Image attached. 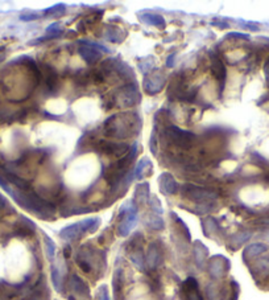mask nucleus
I'll list each match as a JSON object with an SVG mask.
<instances>
[{
    "instance_id": "c85d7f7f",
    "label": "nucleus",
    "mask_w": 269,
    "mask_h": 300,
    "mask_svg": "<svg viewBox=\"0 0 269 300\" xmlns=\"http://www.w3.org/2000/svg\"><path fill=\"white\" fill-rule=\"evenodd\" d=\"M131 262H132L139 270H144L145 259L144 256H143V252H141V250H135V252L131 253Z\"/></svg>"
},
{
    "instance_id": "4468645a",
    "label": "nucleus",
    "mask_w": 269,
    "mask_h": 300,
    "mask_svg": "<svg viewBox=\"0 0 269 300\" xmlns=\"http://www.w3.org/2000/svg\"><path fill=\"white\" fill-rule=\"evenodd\" d=\"M158 185H160V191L164 195H176L178 185L170 173H162L158 178Z\"/></svg>"
},
{
    "instance_id": "f8f14e48",
    "label": "nucleus",
    "mask_w": 269,
    "mask_h": 300,
    "mask_svg": "<svg viewBox=\"0 0 269 300\" xmlns=\"http://www.w3.org/2000/svg\"><path fill=\"white\" fill-rule=\"evenodd\" d=\"M210 69H211L214 77L218 80V82H221V90H223L227 72H226V66L223 65L219 56L214 52H210Z\"/></svg>"
},
{
    "instance_id": "72a5a7b5",
    "label": "nucleus",
    "mask_w": 269,
    "mask_h": 300,
    "mask_svg": "<svg viewBox=\"0 0 269 300\" xmlns=\"http://www.w3.org/2000/svg\"><path fill=\"white\" fill-rule=\"evenodd\" d=\"M153 66H154V60L153 57H148V58H143L139 62V69L143 72V73L148 74L149 72H152Z\"/></svg>"
},
{
    "instance_id": "9b49d317",
    "label": "nucleus",
    "mask_w": 269,
    "mask_h": 300,
    "mask_svg": "<svg viewBox=\"0 0 269 300\" xmlns=\"http://www.w3.org/2000/svg\"><path fill=\"white\" fill-rule=\"evenodd\" d=\"M145 264L148 266L149 268H157L162 263V260H164V252H162V249H161L160 245L157 244H152L148 248L147 253H145Z\"/></svg>"
},
{
    "instance_id": "20e7f679",
    "label": "nucleus",
    "mask_w": 269,
    "mask_h": 300,
    "mask_svg": "<svg viewBox=\"0 0 269 300\" xmlns=\"http://www.w3.org/2000/svg\"><path fill=\"white\" fill-rule=\"evenodd\" d=\"M140 101V94L137 90L136 84H128V85L123 86L121 89L116 90V93L114 94L113 102L114 106L117 107H132Z\"/></svg>"
},
{
    "instance_id": "a18cd8bd",
    "label": "nucleus",
    "mask_w": 269,
    "mask_h": 300,
    "mask_svg": "<svg viewBox=\"0 0 269 300\" xmlns=\"http://www.w3.org/2000/svg\"><path fill=\"white\" fill-rule=\"evenodd\" d=\"M174 57H176V53H172V54H169L168 58H166V66H168V68H172L173 64H174Z\"/></svg>"
},
{
    "instance_id": "ddd939ff",
    "label": "nucleus",
    "mask_w": 269,
    "mask_h": 300,
    "mask_svg": "<svg viewBox=\"0 0 269 300\" xmlns=\"http://www.w3.org/2000/svg\"><path fill=\"white\" fill-rule=\"evenodd\" d=\"M182 299L184 300H203L199 287H198V282L194 279L193 276H190L182 284Z\"/></svg>"
},
{
    "instance_id": "423d86ee",
    "label": "nucleus",
    "mask_w": 269,
    "mask_h": 300,
    "mask_svg": "<svg viewBox=\"0 0 269 300\" xmlns=\"http://www.w3.org/2000/svg\"><path fill=\"white\" fill-rule=\"evenodd\" d=\"M165 134H166L169 142H172L173 144H176L177 147H181V148H189L195 140V135L182 130L177 126H169L165 130Z\"/></svg>"
},
{
    "instance_id": "09e8293b",
    "label": "nucleus",
    "mask_w": 269,
    "mask_h": 300,
    "mask_svg": "<svg viewBox=\"0 0 269 300\" xmlns=\"http://www.w3.org/2000/svg\"><path fill=\"white\" fill-rule=\"evenodd\" d=\"M135 300H151L149 298H145V296H140V298H136Z\"/></svg>"
},
{
    "instance_id": "c9c22d12",
    "label": "nucleus",
    "mask_w": 269,
    "mask_h": 300,
    "mask_svg": "<svg viewBox=\"0 0 269 300\" xmlns=\"http://www.w3.org/2000/svg\"><path fill=\"white\" fill-rule=\"evenodd\" d=\"M148 204H149V207H151V209H152V212L154 213V214L161 215L162 213H164V209H162V205H161L160 200L157 199L156 196H153V197H149Z\"/></svg>"
},
{
    "instance_id": "79ce46f5",
    "label": "nucleus",
    "mask_w": 269,
    "mask_h": 300,
    "mask_svg": "<svg viewBox=\"0 0 269 300\" xmlns=\"http://www.w3.org/2000/svg\"><path fill=\"white\" fill-rule=\"evenodd\" d=\"M227 37H236V39H241V40H248L249 35L247 33H239V32H231L227 35Z\"/></svg>"
},
{
    "instance_id": "f3484780",
    "label": "nucleus",
    "mask_w": 269,
    "mask_h": 300,
    "mask_svg": "<svg viewBox=\"0 0 269 300\" xmlns=\"http://www.w3.org/2000/svg\"><path fill=\"white\" fill-rule=\"evenodd\" d=\"M194 258H195V263L199 268H203L207 264L209 250L202 242H195L194 244Z\"/></svg>"
},
{
    "instance_id": "6ab92c4d",
    "label": "nucleus",
    "mask_w": 269,
    "mask_h": 300,
    "mask_svg": "<svg viewBox=\"0 0 269 300\" xmlns=\"http://www.w3.org/2000/svg\"><path fill=\"white\" fill-rule=\"evenodd\" d=\"M267 250H268V246L264 244L249 245V246L245 248L244 252H243V258H244V260L253 259V258L261 256V254L267 252Z\"/></svg>"
},
{
    "instance_id": "0eeeda50",
    "label": "nucleus",
    "mask_w": 269,
    "mask_h": 300,
    "mask_svg": "<svg viewBox=\"0 0 269 300\" xmlns=\"http://www.w3.org/2000/svg\"><path fill=\"white\" fill-rule=\"evenodd\" d=\"M76 260H77V264L79 266V268L82 271L90 274V272L95 268V266H97L99 262H102L103 259H102V258L101 259L98 258V253L95 252L94 249H90L87 248V246H84V248L79 249V252L77 254Z\"/></svg>"
},
{
    "instance_id": "de8ad7c7",
    "label": "nucleus",
    "mask_w": 269,
    "mask_h": 300,
    "mask_svg": "<svg viewBox=\"0 0 269 300\" xmlns=\"http://www.w3.org/2000/svg\"><path fill=\"white\" fill-rule=\"evenodd\" d=\"M265 77H267V81H268V85H269V60L267 61V64H265Z\"/></svg>"
},
{
    "instance_id": "a211bd4d",
    "label": "nucleus",
    "mask_w": 269,
    "mask_h": 300,
    "mask_svg": "<svg viewBox=\"0 0 269 300\" xmlns=\"http://www.w3.org/2000/svg\"><path fill=\"white\" fill-rule=\"evenodd\" d=\"M140 20L143 23L148 25H152V27H156V28H165V20L164 17L161 15H157V13H140Z\"/></svg>"
},
{
    "instance_id": "ea45409f",
    "label": "nucleus",
    "mask_w": 269,
    "mask_h": 300,
    "mask_svg": "<svg viewBox=\"0 0 269 300\" xmlns=\"http://www.w3.org/2000/svg\"><path fill=\"white\" fill-rule=\"evenodd\" d=\"M65 11H66V7H65V4H57L54 5V7H50V8L45 9L44 13L45 15H61V13H64Z\"/></svg>"
},
{
    "instance_id": "aec40b11",
    "label": "nucleus",
    "mask_w": 269,
    "mask_h": 300,
    "mask_svg": "<svg viewBox=\"0 0 269 300\" xmlns=\"http://www.w3.org/2000/svg\"><path fill=\"white\" fill-rule=\"evenodd\" d=\"M149 200V184H139L135 189V195H133V203L135 204H145Z\"/></svg>"
},
{
    "instance_id": "a19ab883",
    "label": "nucleus",
    "mask_w": 269,
    "mask_h": 300,
    "mask_svg": "<svg viewBox=\"0 0 269 300\" xmlns=\"http://www.w3.org/2000/svg\"><path fill=\"white\" fill-rule=\"evenodd\" d=\"M40 17V15L36 12H27V13H23L20 16V20L23 21H32V20H36V19H38Z\"/></svg>"
},
{
    "instance_id": "dca6fc26",
    "label": "nucleus",
    "mask_w": 269,
    "mask_h": 300,
    "mask_svg": "<svg viewBox=\"0 0 269 300\" xmlns=\"http://www.w3.org/2000/svg\"><path fill=\"white\" fill-rule=\"evenodd\" d=\"M252 237V233L249 230H240L231 235L229 239V249L231 250H237V249L243 246V245Z\"/></svg>"
},
{
    "instance_id": "5701e85b",
    "label": "nucleus",
    "mask_w": 269,
    "mask_h": 300,
    "mask_svg": "<svg viewBox=\"0 0 269 300\" xmlns=\"http://www.w3.org/2000/svg\"><path fill=\"white\" fill-rule=\"evenodd\" d=\"M202 227H203V231L207 237H214L219 231V225H218V221L214 217H206L203 221H202Z\"/></svg>"
},
{
    "instance_id": "37998d69",
    "label": "nucleus",
    "mask_w": 269,
    "mask_h": 300,
    "mask_svg": "<svg viewBox=\"0 0 269 300\" xmlns=\"http://www.w3.org/2000/svg\"><path fill=\"white\" fill-rule=\"evenodd\" d=\"M8 208H9L8 201H7V199H5L4 196L0 193V211H5V209H8Z\"/></svg>"
},
{
    "instance_id": "a878e982",
    "label": "nucleus",
    "mask_w": 269,
    "mask_h": 300,
    "mask_svg": "<svg viewBox=\"0 0 269 300\" xmlns=\"http://www.w3.org/2000/svg\"><path fill=\"white\" fill-rule=\"evenodd\" d=\"M50 279H52V283L54 286L57 291H62V274L58 270L56 264L52 266V272H50Z\"/></svg>"
},
{
    "instance_id": "2eb2a0df",
    "label": "nucleus",
    "mask_w": 269,
    "mask_h": 300,
    "mask_svg": "<svg viewBox=\"0 0 269 300\" xmlns=\"http://www.w3.org/2000/svg\"><path fill=\"white\" fill-rule=\"evenodd\" d=\"M101 150L107 155H115V156H123L127 155L129 151V146L125 143H102Z\"/></svg>"
},
{
    "instance_id": "f03ea898",
    "label": "nucleus",
    "mask_w": 269,
    "mask_h": 300,
    "mask_svg": "<svg viewBox=\"0 0 269 300\" xmlns=\"http://www.w3.org/2000/svg\"><path fill=\"white\" fill-rule=\"evenodd\" d=\"M141 129L140 117L135 113H120L106 119L103 131L107 136L124 139L136 135Z\"/></svg>"
},
{
    "instance_id": "1a4fd4ad",
    "label": "nucleus",
    "mask_w": 269,
    "mask_h": 300,
    "mask_svg": "<svg viewBox=\"0 0 269 300\" xmlns=\"http://www.w3.org/2000/svg\"><path fill=\"white\" fill-rule=\"evenodd\" d=\"M231 263L223 256H215L207 260V271L213 279H221L230 271Z\"/></svg>"
},
{
    "instance_id": "473e14b6",
    "label": "nucleus",
    "mask_w": 269,
    "mask_h": 300,
    "mask_svg": "<svg viewBox=\"0 0 269 300\" xmlns=\"http://www.w3.org/2000/svg\"><path fill=\"white\" fill-rule=\"evenodd\" d=\"M151 166H152V164H151V162H149L148 158L141 159L140 162L136 164V167H135V170H133L135 177L140 178L141 174H143V172H145V168H147V167H151Z\"/></svg>"
},
{
    "instance_id": "e433bc0d",
    "label": "nucleus",
    "mask_w": 269,
    "mask_h": 300,
    "mask_svg": "<svg viewBox=\"0 0 269 300\" xmlns=\"http://www.w3.org/2000/svg\"><path fill=\"white\" fill-rule=\"evenodd\" d=\"M79 43H80V45H86V46H90V48L95 49V50H98V52H105V53H110V52H111V50H110L109 48H106L105 45L98 44V43H93V41L80 40Z\"/></svg>"
},
{
    "instance_id": "8fccbe9b",
    "label": "nucleus",
    "mask_w": 269,
    "mask_h": 300,
    "mask_svg": "<svg viewBox=\"0 0 269 300\" xmlns=\"http://www.w3.org/2000/svg\"><path fill=\"white\" fill-rule=\"evenodd\" d=\"M4 60V54H0V62Z\"/></svg>"
},
{
    "instance_id": "393cba45",
    "label": "nucleus",
    "mask_w": 269,
    "mask_h": 300,
    "mask_svg": "<svg viewBox=\"0 0 269 300\" xmlns=\"http://www.w3.org/2000/svg\"><path fill=\"white\" fill-rule=\"evenodd\" d=\"M124 32L119 29L117 27H110L107 28V31L105 32V37L111 43H121V41L124 40Z\"/></svg>"
},
{
    "instance_id": "6e6552de",
    "label": "nucleus",
    "mask_w": 269,
    "mask_h": 300,
    "mask_svg": "<svg viewBox=\"0 0 269 300\" xmlns=\"http://www.w3.org/2000/svg\"><path fill=\"white\" fill-rule=\"evenodd\" d=\"M165 84H166V78H165L164 73L160 69H153L145 76L144 90L149 95H154L164 89Z\"/></svg>"
},
{
    "instance_id": "4be33fe9",
    "label": "nucleus",
    "mask_w": 269,
    "mask_h": 300,
    "mask_svg": "<svg viewBox=\"0 0 269 300\" xmlns=\"http://www.w3.org/2000/svg\"><path fill=\"white\" fill-rule=\"evenodd\" d=\"M144 223L149 229H152V230H162L165 227L164 219L161 218V215L154 214V213H151V214H147L144 219Z\"/></svg>"
},
{
    "instance_id": "58836bf2",
    "label": "nucleus",
    "mask_w": 269,
    "mask_h": 300,
    "mask_svg": "<svg viewBox=\"0 0 269 300\" xmlns=\"http://www.w3.org/2000/svg\"><path fill=\"white\" fill-rule=\"evenodd\" d=\"M239 292H240V287L235 280H231L230 283V298L229 300H237L239 298Z\"/></svg>"
},
{
    "instance_id": "f704fd0d",
    "label": "nucleus",
    "mask_w": 269,
    "mask_h": 300,
    "mask_svg": "<svg viewBox=\"0 0 269 300\" xmlns=\"http://www.w3.org/2000/svg\"><path fill=\"white\" fill-rule=\"evenodd\" d=\"M255 268L259 274L269 275V258H263V259L257 260L255 263Z\"/></svg>"
},
{
    "instance_id": "412c9836",
    "label": "nucleus",
    "mask_w": 269,
    "mask_h": 300,
    "mask_svg": "<svg viewBox=\"0 0 269 300\" xmlns=\"http://www.w3.org/2000/svg\"><path fill=\"white\" fill-rule=\"evenodd\" d=\"M79 54L87 64H94V62H97L102 57L101 52H98V50L90 48V46H86V45H82V46H80Z\"/></svg>"
},
{
    "instance_id": "c756f323",
    "label": "nucleus",
    "mask_w": 269,
    "mask_h": 300,
    "mask_svg": "<svg viewBox=\"0 0 269 300\" xmlns=\"http://www.w3.org/2000/svg\"><path fill=\"white\" fill-rule=\"evenodd\" d=\"M143 242H144L143 234H141V233H136L132 238L129 239V242L127 244V246H128L129 250H132V252H135V250H141Z\"/></svg>"
},
{
    "instance_id": "f257e3e1",
    "label": "nucleus",
    "mask_w": 269,
    "mask_h": 300,
    "mask_svg": "<svg viewBox=\"0 0 269 300\" xmlns=\"http://www.w3.org/2000/svg\"><path fill=\"white\" fill-rule=\"evenodd\" d=\"M8 183V181H7ZM4 183L1 188L7 193L12 196V199L16 201L21 208H24L25 211L31 212L33 214L38 215L42 219H50L53 215L56 214V208L52 203H49L46 200L41 199L40 196L36 195L32 191H19L13 189L12 185Z\"/></svg>"
},
{
    "instance_id": "39448f33",
    "label": "nucleus",
    "mask_w": 269,
    "mask_h": 300,
    "mask_svg": "<svg viewBox=\"0 0 269 300\" xmlns=\"http://www.w3.org/2000/svg\"><path fill=\"white\" fill-rule=\"evenodd\" d=\"M182 193L189 200L198 204H210L218 199V195L215 192L206 189V188L197 187V185H192V184H188L182 188Z\"/></svg>"
},
{
    "instance_id": "b1692460",
    "label": "nucleus",
    "mask_w": 269,
    "mask_h": 300,
    "mask_svg": "<svg viewBox=\"0 0 269 300\" xmlns=\"http://www.w3.org/2000/svg\"><path fill=\"white\" fill-rule=\"evenodd\" d=\"M45 81H46V85H48L49 90L52 93H56L57 86H58V76H57L56 70L50 68V66H45Z\"/></svg>"
},
{
    "instance_id": "4c0bfd02",
    "label": "nucleus",
    "mask_w": 269,
    "mask_h": 300,
    "mask_svg": "<svg viewBox=\"0 0 269 300\" xmlns=\"http://www.w3.org/2000/svg\"><path fill=\"white\" fill-rule=\"evenodd\" d=\"M65 109H66V105H65L64 101H52L49 103V110L53 114H61L62 111H65Z\"/></svg>"
},
{
    "instance_id": "2f4dec72",
    "label": "nucleus",
    "mask_w": 269,
    "mask_h": 300,
    "mask_svg": "<svg viewBox=\"0 0 269 300\" xmlns=\"http://www.w3.org/2000/svg\"><path fill=\"white\" fill-rule=\"evenodd\" d=\"M123 282H124V278H123V271L121 268H117L116 271L114 272V278H113V286L114 290L116 294L121 291V287H123Z\"/></svg>"
},
{
    "instance_id": "49530a36",
    "label": "nucleus",
    "mask_w": 269,
    "mask_h": 300,
    "mask_svg": "<svg viewBox=\"0 0 269 300\" xmlns=\"http://www.w3.org/2000/svg\"><path fill=\"white\" fill-rule=\"evenodd\" d=\"M213 25H217L221 28H229V23H226V21H213Z\"/></svg>"
},
{
    "instance_id": "cd10ccee",
    "label": "nucleus",
    "mask_w": 269,
    "mask_h": 300,
    "mask_svg": "<svg viewBox=\"0 0 269 300\" xmlns=\"http://www.w3.org/2000/svg\"><path fill=\"white\" fill-rule=\"evenodd\" d=\"M172 217H173V219H174V222H176L177 229H178V231L181 233L182 237H184V239L188 241V242H190V231H189V229H188V226L185 225V222H184V221H182L178 215L174 214V213H172Z\"/></svg>"
},
{
    "instance_id": "bb28decb",
    "label": "nucleus",
    "mask_w": 269,
    "mask_h": 300,
    "mask_svg": "<svg viewBox=\"0 0 269 300\" xmlns=\"http://www.w3.org/2000/svg\"><path fill=\"white\" fill-rule=\"evenodd\" d=\"M44 245H45V253L48 257L49 260H54L56 258V244L53 242L52 238H49L48 235L44 234Z\"/></svg>"
},
{
    "instance_id": "7ed1b4c3",
    "label": "nucleus",
    "mask_w": 269,
    "mask_h": 300,
    "mask_svg": "<svg viewBox=\"0 0 269 300\" xmlns=\"http://www.w3.org/2000/svg\"><path fill=\"white\" fill-rule=\"evenodd\" d=\"M99 226H101V218H98V217L82 219L79 222L72 223V225L64 227L60 231V237L64 241L72 242V241H77L78 238H80L86 233L97 231Z\"/></svg>"
},
{
    "instance_id": "c03bdc74",
    "label": "nucleus",
    "mask_w": 269,
    "mask_h": 300,
    "mask_svg": "<svg viewBox=\"0 0 269 300\" xmlns=\"http://www.w3.org/2000/svg\"><path fill=\"white\" fill-rule=\"evenodd\" d=\"M99 300H110L107 287H102L101 288V298H99Z\"/></svg>"
},
{
    "instance_id": "7c9ffc66",
    "label": "nucleus",
    "mask_w": 269,
    "mask_h": 300,
    "mask_svg": "<svg viewBox=\"0 0 269 300\" xmlns=\"http://www.w3.org/2000/svg\"><path fill=\"white\" fill-rule=\"evenodd\" d=\"M206 295H207V299L209 300H222L221 290H219V287L215 283H210L206 287Z\"/></svg>"
},
{
    "instance_id": "9d476101",
    "label": "nucleus",
    "mask_w": 269,
    "mask_h": 300,
    "mask_svg": "<svg viewBox=\"0 0 269 300\" xmlns=\"http://www.w3.org/2000/svg\"><path fill=\"white\" fill-rule=\"evenodd\" d=\"M68 287L73 295L78 296L79 299H90V290H88V286L82 278H79V276L76 275V274H73V275H70V278H69Z\"/></svg>"
}]
</instances>
